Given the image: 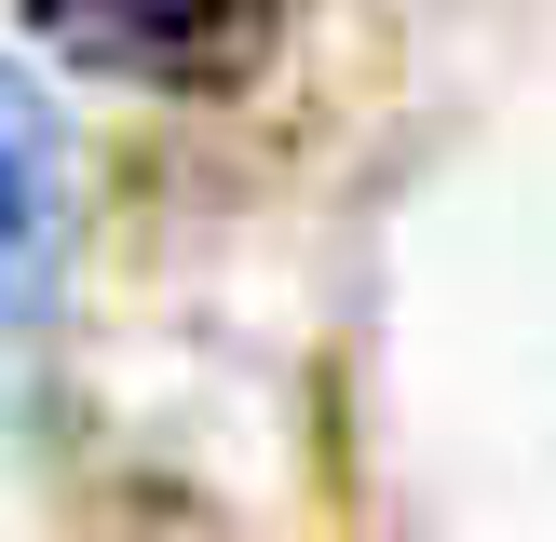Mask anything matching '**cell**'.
Here are the masks:
<instances>
[{"label":"cell","instance_id":"6da1fadb","mask_svg":"<svg viewBox=\"0 0 556 542\" xmlns=\"http://www.w3.org/2000/svg\"><path fill=\"white\" fill-rule=\"evenodd\" d=\"M54 271H68V136H54V95L0 54V325L14 339L54 325Z\"/></svg>","mask_w":556,"mask_h":542}]
</instances>
